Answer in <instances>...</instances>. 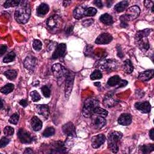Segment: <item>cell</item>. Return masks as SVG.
<instances>
[{"instance_id":"33","label":"cell","mask_w":154,"mask_h":154,"mask_svg":"<svg viewBox=\"0 0 154 154\" xmlns=\"http://www.w3.org/2000/svg\"><path fill=\"white\" fill-rule=\"evenodd\" d=\"M4 75L7 77V79L10 80H13L16 78L17 76V72L14 70H9L4 72Z\"/></svg>"},{"instance_id":"44","label":"cell","mask_w":154,"mask_h":154,"mask_svg":"<svg viewBox=\"0 0 154 154\" xmlns=\"http://www.w3.org/2000/svg\"><path fill=\"white\" fill-rule=\"evenodd\" d=\"M10 142V140L9 138H7L5 137H3L1 138V141H0V147L1 148H4L5 146H6L7 144H9Z\"/></svg>"},{"instance_id":"3","label":"cell","mask_w":154,"mask_h":154,"mask_svg":"<svg viewBox=\"0 0 154 154\" xmlns=\"http://www.w3.org/2000/svg\"><path fill=\"white\" fill-rule=\"evenodd\" d=\"M122 137L123 134L118 131H114L110 134L108 139V145L112 152L114 153L118 152L119 144Z\"/></svg>"},{"instance_id":"59","label":"cell","mask_w":154,"mask_h":154,"mask_svg":"<svg viewBox=\"0 0 154 154\" xmlns=\"http://www.w3.org/2000/svg\"><path fill=\"white\" fill-rule=\"evenodd\" d=\"M1 108L2 109L3 107V101H2V100H1Z\"/></svg>"},{"instance_id":"36","label":"cell","mask_w":154,"mask_h":154,"mask_svg":"<svg viewBox=\"0 0 154 154\" xmlns=\"http://www.w3.org/2000/svg\"><path fill=\"white\" fill-rule=\"evenodd\" d=\"M102 78V74L101 72L99 70H95L92 72V74L90 75V79L91 80H99Z\"/></svg>"},{"instance_id":"39","label":"cell","mask_w":154,"mask_h":154,"mask_svg":"<svg viewBox=\"0 0 154 154\" xmlns=\"http://www.w3.org/2000/svg\"><path fill=\"white\" fill-rule=\"evenodd\" d=\"M97 10L94 7H88L85 13V16H95Z\"/></svg>"},{"instance_id":"40","label":"cell","mask_w":154,"mask_h":154,"mask_svg":"<svg viewBox=\"0 0 154 154\" xmlns=\"http://www.w3.org/2000/svg\"><path fill=\"white\" fill-rule=\"evenodd\" d=\"M33 47L34 50L38 51L41 50L42 47V42L37 39H34L33 42Z\"/></svg>"},{"instance_id":"5","label":"cell","mask_w":154,"mask_h":154,"mask_svg":"<svg viewBox=\"0 0 154 154\" xmlns=\"http://www.w3.org/2000/svg\"><path fill=\"white\" fill-rule=\"evenodd\" d=\"M75 74L71 71H67L66 75L65 83V97L66 100L69 99L72 90Z\"/></svg>"},{"instance_id":"9","label":"cell","mask_w":154,"mask_h":154,"mask_svg":"<svg viewBox=\"0 0 154 154\" xmlns=\"http://www.w3.org/2000/svg\"><path fill=\"white\" fill-rule=\"evenodd\" d=\"M62 131L67 136L75 137L76 136V130L73 123L67 122L62 126Z\"/></svg>"},{"instance_id":"27","label":"cell","mask_w":154,"mask_h":154,"mask_svg":"<svg viewBox=\"0 0 154 154\" xmlns=\"http://www.w3.org/2000/svg\"><path fill=\"white\" fill-rule=\"evenodd\" d=\"M115 101L113 99V95L109 94L107 95L104 99V104L105 107H111L115 104Z\"/></svg>"},{"instance_id":"46","label":"cell","mask_w":154,"mask_h":154,"mask_svg":"<svg viewBox=\"0 0 154 154\" xmlns=\"http://www.w3.org/2000/svg\"><path fill=\"white\" fill-rule=\"evenodd\" d=\"M73 28H74V26L72 25H69L68 26L67 25L65 29V33L67 35H70L73 32Z\"/></svg>"},{"instance_id":"49","label":"cell","mask_w":154,"mask_h":154,"mask_svg":"<svg viewBox=\"0 0 154 154\" xmlns=\"http://www.w3.org/2000/svg\"><path fill=\"white\" fill-rule=\"evenodd\" d=\"M94 3L96 6L99 7V8H102L103 4L101 1H99V0H96V1H94Z\"/></svg>"},{"instance_id":"10","label":"cell","mask_w":154,"mask_h":154,"mask_svg":"<svg viewBox=\"0 0 154 154\" xmlns=\"http://www.w3.org/2000/svg\"><path fill=\"white\" fill-rule=\"evenodd\" d=\"M106 140V137L104 134H98L94 136L91 138V143L92 147L95 149L99 148L102 146Z\"/></svg>"},{"instance_id":"23","label":"cell","mask_w":154,"mask_h":154,"mask_svg":"<svg viewBox=\"0 0 154 154\" xmlns=\"http://www.w3.org/2000/svg\"><path fill=\"white\" fill-rule=\"evenodd\" d=\"M50 7L48 4L45 3H42L39 5L37 9V14L39 16H43L48 13Z\"/></svg>"},{"instance_id":"8","label":"cell","mask_w":154,"mask_h":154,"mask_svg":"<svg viewBox=\"0 0 154 154\" xmlns=\"http://www.w3.org/2000/svg\"><path fill=\"white\" fill-rule=\"evenodd\" d=\"M140 9L139 7L137 6H132L126 10V13L124 14L128 21H132L137 18L140 15Z\"/></svg>"},{"instance_id":"7","label":"cell","mask_w":154,"mask_h":154,"mask_svg":"<svg viewBox=\"0 0 154 154\" xmlns=\"http://www.w3.org/2000/svg\"><path fill=\"white\" fill-rule=\"evenodd\" d=\"M52 71L54 75L57 78H61L63 76H66L67 70L61 65L57 63L52 66Z\"/></svg>"},{"instance_id":"28","label":"cell","mask_w":154,"mask_h":154,"mask_svg":"<svg viewBox=\"0 0 154 154\" xmlns=\"http://www.w3.org/2000/svg\"><path fill=\"white\" fill-rule=\"evenodd\" d=\"M120 80L121 79H120L119 76H118V75L113 76L111 77V78H110L109 79V80H108L107 84L109 86H111V87L115 86L118 85Z\"/></svg>"},{"instance_id":"47","label":"cell","mask_w":154,"mask_h":154,"mask_svg":"<svg viewBox=\"0 0 154 154\" xmlns=\"http://www.w3.org/2000/svg\"><path fill=\"white\" fill-rule=\"evenodd\" d=\"M128 84V81L126 80H120L119 84H118V89H120V88H122V87H125Z\"/></svg>"},{"instance_id":"6","label":"cell","mask_w":154,"mask_h":154,"mask_svg":"<svg viewBox=\"0 0 154 154\" xmlns=\"http://www.w3.org/2000/svg\"><path fill=\"white\" fill-rule=\"evenodd\" d=\"M18 137L19 140L25 144L32 143L34 140V137L25 129H19L18 131Z\"/></svg>"},{"instance_id":"56","label":"cell","mask_w":154,"mask_h":154,"mask_svg":"<svg viewBox=\"0 0 154 154\" xmlns=\"http://www.w3.org/2000/svg\"><path fill=\"white\" fill-rule=\"evenodd\" d=\"M94 85L96 86V87H100V86H101V83H100L99 82H95V83H94Z\"/></svg>"},{"instance_id":"13","label":"cell","mask_w":154,"mask_h":154,"mask_svg":"<svg viewBox=\"0 0 154 154\" xmlns=\"http://www.w3.org/2000/svg\"><path fill=\"white\" fill-rule=\"evenodd\" d=\"M113 41V37L109 33H102L95 40V43L99 45L109 44Z\"/></svg>"},{"instance_id":"58","label":"cell","mask_w":154,"mask_h":154,"mask_svg":"<svg viewBox=\"0 0 154 154\" xmlns=\"http://www.w3.org/2000/svg\"><path fill=\"white\" fill-rule=\"evenodd\" d=\"M112 3H113V2H111L110 1H107V6L108 7H111V4H112Z\"/></svg>"},{"instance_id":"35","label":"cell","mask_w":154,"mask_h":154,"mask_svg":"<svg viewBox=\"0 0 154 154\" xmlns=\"http://www.w3.org/2000/svg\"><path fill=\"white\" fill-rule=\"evenodd\" d=\"M54 134H55V129L53 127H48L45 129L43 133H42V135L45 137H49L54 135Z\"/></svg>"},{"instance_id":"32","label":"cell","mask_w":154,"mask_h":154,"mask_svg":"<svg viewBox=\"0 0 154 154\" xmlns=\"http://www.w3.org/2000/svg\"><path fill=\"white\" fill-rule=\"evenodd\" d=\"M94 114H97L100 116H102L104 118L107 117L108 116V111L102 109V108H100L99 107H97L96 108H95V109L94 110Z\"/></svg>"},{"instance_id":"16","label":"cell","mask_w":154,"mask_h":154,"mask_svg":"<svg viewBox=\"0 0 154 154\" xmlns=\"http://www.w3.org/2000/svg\"><path fill=\"white\" fill-rule=\"evenodd\" d=\"M66 50V45L65 43H60L58 45L56 50L54 52L52 56V59H57L59 57H62Z\"/></svg>"},{"instance_id":"42","label":"cell","mask_w":154,"mask_h":154,"mask_svg":"<svg viewBox=\"0 0 154 154\" xmlns=\"http://www.w3.org/2000/svg\"><path fill=\"white\" fill-rule=\"evenodd\" d=\"M43 95L45 98H49L51 95L50 89L47 86H44L41 89Z\"/></svg>"},{"instance_id":"26","label":"cell","mask_w":154,"mask_h":154,"mask_svg":"<svg viewBox=\"0 0 154 154\" xmlns=\"http://www.w3.org/2000/svg\"><path fill=\"white\" fill-rule=\"evenodd\" d=\"M129 5V3L127 1H123L119 2L114 6V10L118 13L124 12Z\"/></svg>"},{"instance_id":"37","label":"cell","mask_w":154,"mask_h":154,"mask_svg":"<svg viewBox=\"0 0 154 154\" xmlns=\"http://www.w3.org/2000/svg\"><path fill=\"white\" fill-rule=\"evenodd\" d=\"M31 98H32V101L33 102H37L39 101V100L41 99V96L40 94L38 93V92L36 90H34L31 92L30 94Z\"/></svg>"},{"instance_id":"50","label":"cell","mask_w":154,"mask_h":154,"mask_svg":"<svg viewBox=\"0 0 154 154\" xmlns=\"http://www.w3.org/2000/svg\"><path fill=\"white\" fill-rule=\"evenodd\" d=\"M19 104L22 105L23 107H26L28 105V103L27 100L25 99H22L19 101Z\"/></svg>"},{"instance_id":"12","label":"cell","mask_w":154,"mask_h":154,"mask_svg":"<svg viewBox=\"0 0 154 154\" xmlns=\"http://www.w3.org/2000/svg\"><path fill=\"white\" fill-rule=\"evenodd\" d=\"M92 125L96 129H101L106 125V120L99 115L92 116Z\"/></svg>"},{"instance_id":"53","label":"cell","mask_w":154,"mask_h":154,"mask_svg":"<svg viewBox=\"0 0 154 154\" xmlns=\"http://www.w3.org/2000/svg\"><path fill=\"white\" fill-rule=\"evenodd\" d=\"M118 56L120 57V58H122L123 57H124V55H123V53H122V49L121 48H118Z\"/></svg>"},{"instance_id":"34","label":"cell","mask_w":154,"mask_h":154,"mask_svg":"<svg viewBox=\"0 0 154 154\" xmlns=\"http://www.w3.org/2000/svg\"><path fill=\"white\" fill-rule=\"evenodd\" d=\"M140 149L143 153H149L154 150V145L153 144L143 145Z\"/></svg>"},{"instance_id":"24","label":"cell","mask_w":154,"mask_h":154,"mask_svg":"<svg viewBox=\"0 0 154 154\" xmlns=\"http://www.w3.org/2000/svg\"><path fill=\"white\" fill-rule=\"evenodd\" d=\"M99 20L103 24L107 25H111L113 24V17L108 13H105L101 15L99 18Z\"/></svg>"},{"instance_id":"54","label":"cell","mask_w":154,"mask_h":154,"mask_svg":"<svg viewBox=\"0 0 154 154\" xmlns=\"http://www.w3.org/2000/svg\"><path fill=\"white\" fill-rule=\"evenodd\" d=\"M153 134H154V133H153V129L152 128V129H151V131H149V137L151 138L152 140H154V138H153L154 135Z\"/></svg>"},{"instance_id":"14","label":"cell","mask_w":154,"mask_h":154,"mask_svg":"<svg viewBox=\"0 0 154 154\" xmlns=\"http://www.w3.org/2000/svg\"><path fill=\"white\" fill-rule=\"evenodd\" d=\"M119 63L117 60H106L102 62L101 67L104 70L111 71L118 67Z\"/></svg>"},{"instance_id":"57","label":"cell","mask_w":154,"mask_h":154,"mask_svg":"<svg viewBox=\"0 0 154 154\" xmlns=\"http://www.w3.org/2000/svg\"><path fill=\"white\" fill-rule=\"evenodd\" d=\"M63 3H64V4L66 3V4H65L64 6H69V4H70L71 3V1H64Z\"/></svg>"},{"instance_id":"30","label":"cell","mask_w":154,"mask_h":154,"mask_svg":"<svg viewBox=\"0 0 154 154\" xmlns=\"http://www.w3.org/2000/svg\"><path fill=\"white\" fill-rule=\"evenodd\" d=\"M21 2V1H19V0H7L4 4L3 6L5 8H9V7H16L19 6Z\"/></svg>"},{"instance_id":"21","label":"cell","mask_w":154,"mask_h":154,"mask_svg":"<svg viewBox=\"0 0 154 154\" xmlns=\"http://www.w3.org/2000/svg\"><path fill=\"white\" fill-rule=\"evenodd\" d=\"M36 61L35 57L30 56L27 57L26 58L24 63L25 68L31 71H33V69L36 66Z\"/></svg>"},{"instance_id":"52","label":"cell","mask_w":154,"mask_h":154,"mask_svg":"<svg viewBox=\"0 0 154 154\" xmlns=\"http://www.w3.org/2000/svg\"><path fill=\"white\" fill-rule=\"evenodd\" d=\"M91 47H90V48H89V46H87V47H86V51H85V54H86V56H89V54H91V52H92V48H91Z\"/></svg>"},{"instance_id":"18","label":"cell","mask_w":154,"mask_h":154,"mask_svg":"<svg viewBox=\"0 0 154 154\" xmlns=\"http://www.w3.org/2000/svg\"><path fill=\"white\" fill-rule=\"evenodd\" d=\"M119 124L123 126H128L132 122L131 115L128 113H124L120 115L118 119Z\"/></svg>"},{"instance_id":"51","label":"cell","mask_w":154,"mask_h":154,"mask_svg":"<svg viewBox=\"0 0 154 154\" xmlns=\"http://www.w3.org/2000/svg\"><path fill=\"white\" fill-rule=\"evenodd\" d=\"M7 47L6 45H2L1 46V48H0V50H1V56H3L4 54L6 52V51H7Z\"/></svg>"},{"instance_id":"29","label":"cell","mask_w":154,"mask_h":154,"mask_svg":"<svg viewBox=\"0 0 154 154\" xmlns=\"http://www.w3.org/2000/svg\"><path fill=\"white\" fill-rule=\"evenodd\" d=\"M14 87V84H13L12 83L7 84L6 86H4L3 88H1V92L3 94L7 95V94H9L13 91Z\"/></svg>"},{"instance_id":"1","label":"cell","mask_w":154,"mask_h":154,"mask_svg":"<svg viewBox=\"0 0 154 154\" xmlns=\"http://www.w3.org/2000/svg\"><path fill=\"white\" fill-rule=\"evenodd\" d=\"M26 3L27 2L24 1L21 2L20 7L14 13L15 19L19 24H26L30 18L31 9L30 6Z\"/></svg>"},{"instance_id":"4","label":"cell","mask_w":154,"mask_h":154,"mask_svg":"<svg viewBox=\"0 0 154 154\" xmlns=\"http://www.w3.org/2000/svg\"><path fill=\"white\" fill-rule=\"evenodd\" d=\"M99 102L94 98H89L84 102L82 109V114L86 118H90L94 114V110L98 107Z\"/></svg>"},{"instance_id":"55","label":"cell","mask_w":154,"mask_h":154,"mask_svg":"<svg viewBox=\"0 0 154 154\" xmlns=\"http://www.w3.org/2000/svg\"><path fill=\"white\" fill-rule=\"evenodd\" d=\"M33 153V152L30 148H27L26 150L24 151V153Z\"/></svg>"},{"instance_id":"22","label":"cell","mask_w":154,"mask_h":154,"mask_svg":"<svg viewBox=\"0 0 154 154\" xmlns=\"http://www.w3.org/2000/svg\"><path fill=\"white\" fill-rule=\"evenodd\" d=\"M31 126L32 129L35 131H40L42 128V121L36 116H34L31 120Z\"/></svg>"},{"instance_id":"2","label":"cell","mask_w":154,"mask_h":154,"mask_svg":"<svg viewBox=\"0 0 154 154\" xmlns=\"http://www.w3.org/2000/svg\"><path fill=\"white\" fill-rule=\"evenodd\" d=\"M151 32V29L146 28L143 30L139 31L135 34V42L138 47L143 51L145 52L148 51L150 47L149 43L147 37Z\"/></svg>"},{"instance_id":"25","label":"cell","mask_w":154,"mask_h":154,"mask_svg":"<svg viewBox=\"0 0 154 154\" xmlns=\"http://www.w3.org/2000/svg\"><path fill=\"white\" fill-rule=\"evenodd\" d=\"M123 69L125 73L128 74H131L134 70V67L131 61L128 59L125 60L123 63Z\"/></svg>"},{"instance_id":"17","label":"cell","mask_w":154,"mask_h":154,"mask_svg":"<svg viewBox=\"0 0 154 154\" xmlns=\"http://www.w3.org/2000/svg\"><path fill=\"white\" fill-rule=\"evenodd\" d=\"M135 109L142 113H148L151 111V106L148 101L143 102H137L135 104Z\"/></svg>"},{"instance_id":"11","label":"cell","mask_w":154,"mask_h":154,"mask_svg":"<svg viewBox=\"0 0 154 154\" xmlns=\"http://www.w3.org/2000/svg\"><path fill=\"white\" fill-rule=\"evenodd\" d=\"M47 26L50 30H57L60 26V19L57 16H52L47 21Z\"/></svg>"},{"instance_id":"15","label":"cell","mask_w":154,"mask_h":154,"mask_svg":"<svg viewBox=\"0 0 154 154\" xmlns=\"http://www.w3.org/2000/svg\"><path fill=\"white\" fill-rule=\"evenodd\" d=\"M88 7L86 5H80L77 6L74 10V16L75 19H80L85 16V13Z\"/></svg>"},{"instance_id":"38","label":"cell","mask_w":154,"mask_h":154,"mask_svg":"<svg viewBox=\"0 0 154 154\" xmlns=\"http://www.w3.org/2000/svg\"><path fill=\"white\" fill-rule=\"evenodd\" d=\"M19 119V114L18 113H14L11 116V117L9 120V122L12 124L16 125L18 123Z\"/></svg>"},{"instance_id":"43","label":"cell","mask_w":154,"mask_h":154,"mask_svg":"<svg viewBox=\"0 0 154 154\" xmlns=\"http://www.w3.org/2000/svg\"><path fill=\"white\" fill-rule=\"evenodd\" d=\"M6 136H12L14 134V129L11 126H6L4 129Z\"/></svg>"},{"instance_id":"45","label":"cell","mask_w":154,"mask_h":154,"mask_svg":"<svg viewBox=\"0 0 154 154\" xmlns=\"http://www.w3.org/2000/svg\"><path fill=\"white\" fill-rule=\"evenodd\" d=\"M94 22V21L93 19H89L84 21L82 22V24L84 27H89L91 25L93 24Z\"/></svg>"},{"instance_id":"31","label":"cell","mask_w":154,"mask_h":154,"mask_svg":"<svg viewBox=\"0 0 154 154\" xmlns=\"http://www.w3.org/2000/svg\"><path fill=\"white\" fill-rule=\"evenodd\" d=\"M15 57H16V54L14 51H11L10 52L8 53L3 58V62L5 63H9L13 61Z\"/></svg>"},{"instance_id":"48","label":"cell","mask_w":154,"mask_h":154,"mask_svg":"<svg viewBox=\"0 0 154 154\" xmlns=\"http://www.w3.org/2000/svg\"><path fill=\"white\" fill-rule=\"evenodd\" d=\"M144 6L147 7V8H150V7H152L153 6V1H145L144 2Z\"/></svg>"},{"instance_id":"41","label":"cell","mask_w":154,"mask_h":154,"mask_svg":"<svg viewBox=\"0 0 154 154\" xmlns=\"http://www.w3.org/2000/svg\"><path fill=\"white\" fill-rule=\"evenodd\" d=\"M120 27L122 28H126L128 26V22L129 21L127 18L125 14L122 15L120 17Z\"/></svg>"},{"instance_id":"19","label":"cell","mask_w":154,"mask_h":154,"mask_svg":"<svg viewBox=\"0 0 154 154\" xmlns=\"http://www.w3.org/2000/svg\"><path fill=\"white\" fill-rule=\"evenodd\" d=\"M36 110L37 113L42 116L46 119L48 118L50 116V109L47 105H36Z\"/></svg>"},{"instance_id":"20","label":"cell","mask_w":154,"mask_h":154,"mask_svg":"<svg viewBox=\"0 0 154 154\" xmlns=\"http://www.w3.org/2000/svg\"><path fill=\"white\" fill-rule=\"evenodd\" d=\"M153 74H154L153 69L146 71L139 74V75L138 76V79L142 81H147L153 78Z\"/></svg>"}]
</instances>
